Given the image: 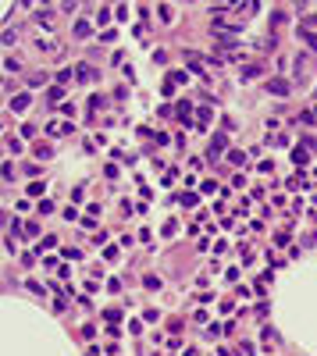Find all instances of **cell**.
I'll return each mask as SVG.
<instances>
[{
	"instance_id": "1",
	"label": "cell",
	"mask_w": 317,
	"mask_h": 356,
	"mask_svg": "<svg viewBox=\"0 0 317 356\" xmlns=\"http://www.w3.org/2000/svg\"><path fill=\"white\" fill-rule=\"evenodd\" d=\"M268 89H271V93H289V86H285V82H268Z\"/></svg>"
}]
</instances>
